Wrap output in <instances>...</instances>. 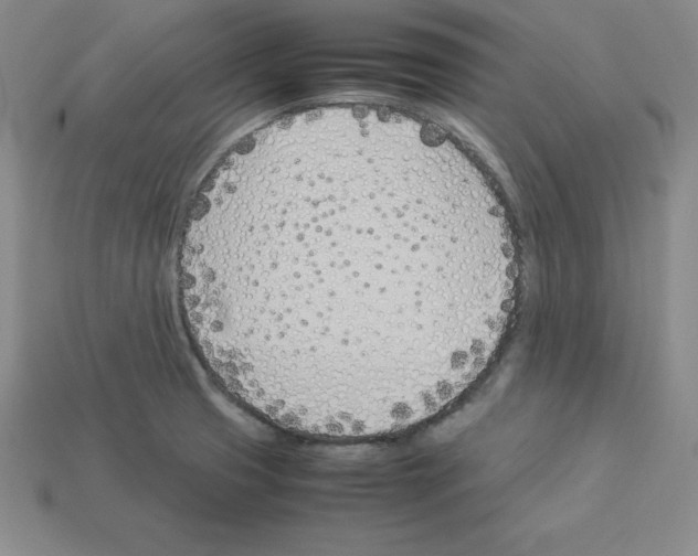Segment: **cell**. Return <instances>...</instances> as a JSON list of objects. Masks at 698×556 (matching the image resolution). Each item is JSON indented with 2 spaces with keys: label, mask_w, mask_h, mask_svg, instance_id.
I'll use <instances>...</instances> for the list:
<instances>
[{
  "label": "cell",
  "mask_w": 698,
  "mask_h": 556,
  "mask_svg": "<svg viewBox=\"0 0 698 556\" xmlns=\"http://www.w3.org/2000/svg\"><path fill=\"white\" fill-rule=\"evenodd\" d=\"M461 200L393 158L328 152L224 197L188 269L214 368L286 420L368 430L431 416L488 360L515 269Z\"/></svg>",
  "instance_id": "obj_1"
}]
</instances>
